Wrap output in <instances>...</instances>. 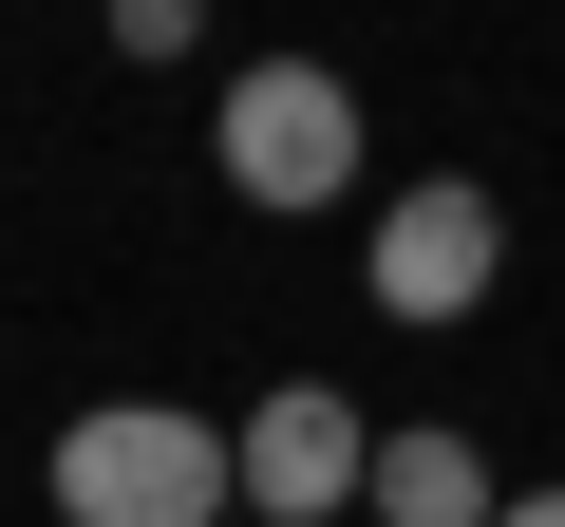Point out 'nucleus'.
<instances>
[{"label": "nucleus", "instance_id": "39448f33", "mask_svg": "<svg viewBox=\"0 0 565 527\" xmlns=\"http://www.w3.org/2000/svg\"><path fill=\"white\" fill-rule=\"evenodd\" d=\"M377 527H509L471 433H377Z\"/></svg>", "mask_w": 565, "mask_h": 527}, {"label": "nucleus", "instance_id": "0eeeda50", "mask_svg": "<svg viewBox=\"0 0 565 527\" xmlns=\"http://www.w3.org/2000/svg\"><path fill=\"white\" fill-rule=\"evenodd\" d=\"M509 527H565V490H509Z\"/></svg>", "mask_w": 565, "mask_h": 527}, {"label": "nucleus", "instance_id": "20e7f679", "mask_svg": "<svg viewBox=\"0 0 565 527\" xmlns=\"http://www.w3.org/2000/svg\"><path fill=\"white\" fill-rule=\"evenodd\" d=\"M490 283H509V207L471 170H434V189L377 207V321H471Z\"/></svg>", "mask_w": 565, "mask_h": 527}, {"label": "nucleus", "instance_id": "7ed1b4c3", "mask_svg": "<svg viewBox=\"0 0 565 527\" xmlns=\"http://www.w3.org/2000/svg\"><path fill=\"white\" fill-rule=\"evenodd\" d=\"M340 508H377V433L340 415V377H282L245 415V527H340Z\"/></svg>", "mask_w": 565, "mask_h": 527}, {"label": "nucleus", "instance_id": "423d86ee", "mask_svg": "<svg viewBox=\"0 0 565 527\" xmlns=\"http://www.w3.org/2000/svg\"><path fill=\"white\" fill-rule=\"evenodd\" d=\"M114 39H132V57H189V39H207V0H114Z\"/></svg>", "mask_w": 565, "mask_h": 527}, {"label": "nucleus", "instance_id": "f03ea898", "mask_svg": "<svg viewBox=\"0 0 565 527\" xmlns=\"http://www.w3.org/2000/svg\"><path fill=\"white\" fill-rule=\"evenodd\" d=\"M207 151H226V189H245V207L302 226V207H340V189H359V76H321V57H245Z\"/></svg>", "mask_w": 565, "mask_h": 527}, {"label": "nucleus", "instance_id": "f257e3e1", "mask_svg": "<svg viewBox=\"0 0 565 527\" xmlns=\"http://www.w3.org/2000/svg\"><path fill=\"white\" fill-rule=\"evenodd\" d=\"M57 527H245V433L114 396V415L57 433Z\"/></svg>", "mask_w": 565, "mask_h": 527}]
</instances>
